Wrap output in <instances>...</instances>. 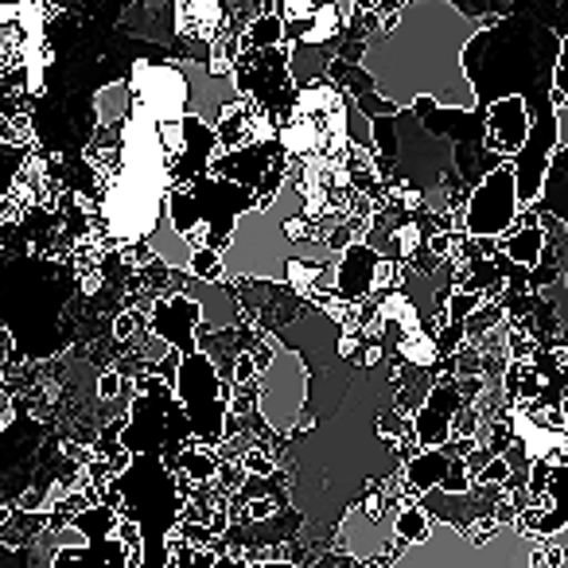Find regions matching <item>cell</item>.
<instances>
[{
    "label": "cell",
    "instance_id": "obj_3",
    "mask_svg": "<svg viewBox=\"0 0 568 568\" xmlns=\"http://www.w3.org/2000/svg\"><path fill=\"white\" fill-rule=\"evenodd\" d=\"M175 12H180V32L199 40H211L214 28L222 24V0H175Z\"/></svg>",
    "mask_w": 568,
    "mask_h": 568
},
{
    "label": "cell",
    "instance_id": "obj_2",
    "mask_svg": "<svg viewBox=\"0 0 568 568\" xmlns=\"http://www.w3.org/2000/svg\"><path fill=\"white\" fill-rule=\"evenodd\" d=\"M301 402H304V371L293 355H281L268 366V378L261 386V413L268 417V425L284 433V428H293Z\"/></svg>",
    "mask_w": 568,
    "mask_h": 568
},
{
    "label": "cell",
    "instance_id": "obj_4",
    "mask_svg": "<svg viewBox=\"0 0 568 568\" xmlns=\"http://www.w3.org/2000/svg\"><path fill=\"white\" fill-rule=\"evenodd\" d=\"M428 529H433V526H428L425 510H402V514H397V521H394L397 541H402V537H409V541H425Z\"/></svg>",
    "mask_w": 568,
    "mask_h": 568
},
{
    "label": "cell",
    "instance_id": "obj_5",
    "mask_svg": "<svg viewBox=\"0 0 568 568\" xmlns=\"http://www.w3.org/2000/svg\"><path fill=\"white\" fill-rule=\"evenodd\" d=\"M537 242H541V234H537V230H529V234L514 237V242L506 245V253H510L514 261H534L537 257Z\"/></svg>",
    "mask_w": 568,
    "mask_h": 568
},
{
    "label": "cell",
    "instance_id": "obj_6",
    "mask_svg": "<svg viewBox=\"0 0 568 568\" xmlns=\"http://www.w3.org/2000/svg\"><path fill=\"white\" fill-rule=\"evenodd\" d=\"M560 568H568V560H565V565H560Z\"/></svg>",
    "mask_w": 568,
    "mask_h": 568
},
{
    "label": "cell",
    "instance_id": "obj_1",
    "mask_svg": "<svg viewBox=\"0 0 568 568\" xmlns=\"http://www.w3.org/2000/svg\"><path fill=\"white\" fill-rule=\"evenodd\" d=\"M133 113H144L156 125H180L187 121L191 105V90L183 82V74L175 67H152V63H136L133 67Z\"/></svg>",
    "mask_w": 568,
    "mask_h": 568
}]
</instances>
